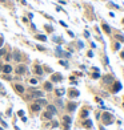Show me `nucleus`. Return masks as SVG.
I'll use <instances>...</instances> for the list:
<instances>
[{
    "label": "nucleus",
    "instance_id": "obj_1",
    "mask_svg": "<svg viewBox=\"0 0 124 130\" xmlns=\"http://www.w3.org/2000/svg\"><path fill=\"white\" fill-rule=\"evenodd\" d=\"M15 73H16V76H24V74L28 73V67L25 64H19L15 68Z\"/></svg>",
    "mask_w": 124,
    "mask_h": 130
},
{
    "label": "nucleus",
    "instance_id": "obj_2",
    "mask_svg": "<svg viewBox=\"0 0 124 130\" xmlns=\"http://www.w3.org/2000/svg\"><path fill=\"white\" fill-rule=\"evenodd\" d=\"M12 60L16 61V63H21V60H23V54L17 48H15L14 52H12Z\"/></svg>",
    "mask_w": 124,
    "mask_h": 130
},
{
    "label": "nucleus",
    "instance_id": "obj_3",
    "mask_svg": "<svg viewBox=\"0 0 124 130\" xmlns=\"http://www.w3.org/2000/svg\"><path fill=\"white\" fill-rule=\"evenodd\" d=\"M55 54H56L57 57H71V54L68 53V52H64L63 49H61V47H56V49H55Z\"/></svg>",
    "mask_w": 124,
    "mask_h": 130
},
{
    "label": "nucleus",
    "instance_id": "obj_4",
    "mask_svg": "<svg viewBox=\"0 0 124 130\" xmlns=\"http://www.w3.org/2000/svg\"><path fill=\"white\" fill-rule=\"evenodd\" d=\"M1 72H3L4 74H11L12 72H14V68H12L11 64H3V67H1Z\"/></svg>",
    "mask_w": 124,
    "mask_h": 130
},
{
    "label": "nucleus",
    "instance_id": "obj_5",
    "mask_svg": "<svg viewBox=\"0 0 124 130\" xmlns=\"http://www.w3.org/2000/svg\"><path fill=\"white\" fill-rule=\"evenodd\" d=\"M60 81H63V76H61V73H52L51 74V82H60Z\"/></svg>",
    "mask_w": 124,
    "mask_h": 130
},
{
    "label": "nucleus",
    "instance_id": "obj_6",
    "mask_svg": "<svg viewBox=\"0 0 124 130\" xmlns=\"http://www.w3.org/2000/svg\"><path fill=\"white\" fill-rule=\"evenodd\" d=\"M12 86H14L15 92H16L17 94H24V92H25V88H24L21 84H14Z\"/></svg>",
    "mask_w": 124,
    "mask_h": 130
},
{
    "label": "nucleus",
    "instance_id": "obj_7",
    "mask_svg": "<svg viewBox=\"0 0 124 130\" xmlns=\"http://www.w3.org/2000/svg\"><path fill=\"white\" fill-rule=\"evenodd\" d=\"M34 73L36 74V76H43V74H44L43 67L39 65V64H35V65H34Z\"/></svg>",
    "mask_w": 124,
    "mask_h": 130
},
{
    "label": "nucleus",
    "instance_id": "obj_8",
    "mask_svg": "<svg viewBox=\"0 0 124 130\" xmlns=\"http://www.w3.org/2000/svg\"><path fill=\"white\" fill-rule=\"evenodd\" d=\"M103 122L105 123V125H109V123L114 122V117L111 116L109 113H104L103 114Z\"/></svg>",
    "mask_w": 124,
    "mask_h": 130
},
{
    "label": "nucleus",
    "instance_id": "obj_9",
    "mask_svg": "<svg viewBox=\"0 0 124 130\" xmlns=\"http://www.w3.org/2000/svg\"><path fill=\"white\" fill-rule=\"evenodd\" d=\"M43 88H44V90H45V92H52V90H54V85H52V82H51V81H45V82H44V85H43Z\"/></svg>",
    "mask_w": 124,
    "mask_h": 130
},
{
    "label": "nucleus",
    "instance_id": "obj_10",
    "mask_svg": "<svg viewBox=\"0 0 124 130\" xmlns=\"http://www.w3.org/2000/svg\"><path fill=\"white\" fill-rule=\"evenodd\" d=\"M45 108H47V112H50V113H52V114H54V116H55V114L57 113V108L55 106V105H52V103H48V105H47V106H45Z\"/></svg>",
    "mask_w": 124,
    "mask_h": 130
},
{
    "label": "nucleus",
    "instance_id": "obj_11",
    "mask_svg": "<svg viewBox=\"0 0 124 130\" xmlns=\"http://www.w3.org/2000/svg\"><path fill=\"white\" fill-rule=\"evenodd\" d=\"M76 108H77V103L76 102H72V101H71V102L67 103V110H68V112H75Z\"/></svg>",
    "mask_w": 124,
    "mask_h": 130
},
{
    "label": "nucleus",
    "instance_id": "obj_12",
    "mask_svg": "<svg viewBox=\"0 0 124 130\" xmlns=\"http://www.w3.org/2000/svg\"><path fill=\"white\" fill-rule=\"evenodd\" d=\"M35 102H36V103H39L40 106H43V105H45V106H47V105H48L47 100H45L44 97H41V98H35Z\"/></svg>",
    "mask_w": 124,
    "mask_h": 130
},
{
    "label": "nucleus",
    "instance_id": "obj_13",
    "mask_svg": "<svg viewBox=\"0 0 124 130\" xmlns=\"http://www.w3.org/2000/svg\"><path fill=\"white\" fill-rule=\"evenodd\" d=\"M31 110H32L34 113H37V112H40V110H41V106L39 105V103L34 102L32 105H31Z\"/></svg>",
    "mask_w": 124,
    "mask_h": 130
},
{
    "label": "nucleus",
    "instance_id": "obj_14",
    "mask_svg": "<svg viewBox=\"0 0 124 130\" xmlns=\"http://www.w3.org/2000/svg\"><path fill=\"white\" fill-rule=\"evenodd\" d=\"M35 39L41 41V43H45V41H47V36H45V35H35Z\"/></svg>",
    "mask_w": 124,
    "mask_h": 130
},
{
    "label": "nucleus",
    "instance_id": "obj_15",
    "mask_svg": "<svg viewBox=\"0 0 124 130\" xmlns=\"http://www.w3.org/2000/svg\"><path fill=\"white\" fill-rule=\"evenodd\" d=\"M55 93H56L57 97H61V96H64V94H65V89H64V88H59V89L55 90Z\"/></svg>",
    "mask_w": 124,
    "mask_h": 130
},
{
    "label": "nucleus",
    "instance_id": "obj_16",
    "mask_svg": "<svg viewBox=\"0 0 124 130\" xmlns=\"http://www.w3.org/2000/svg\"><path fill=\"white\" fill-rule=\"evenodd\" d=\"M68 96H69L71 98H75V97H79V90H76V89H72V90H69V93H68Z\"/></svg>",
    "mask_w": 124,
    "mask_h": 130
},
{
    "label": "nucleus",
    "instance_id": "obj_17",
    "mask_svg": "<svg viewBox=\"0 0 124 130\" xmlns=\"http://www.w3.org/2000/svg\"><path fill=\"white\" fill-rule=\"evenodd\" d=\"M52 117H54V114L50 113V112H47V110L43 113V118H44V120H52Z\"/></svg>",
    "mask_w": 124,
    "mask_h": 130
},
{
    "label": "nucleus",
    "instance_id": "obj_18",
    "mask_svg": "<svg viewBox=\"0 0 124 130\" xmlns=\"http://www.w3.org/2000/svg\"><path fill=\"white\" fill-rule=\"evenodd\" d=\"M83 126L87 127V129H91V127H92V121H91V120H85L83 122Z\"/></svg>",
    "mask_w": 124,
    "mask_h": 130
},
{
    "label": "nucleus",
    "instance_id": "obj_19",
    "mask_svg": "<svg viewBox=\"0 0 124 130\" xmlns=\"http://www.w3.org/2000/svg\"><path fill=\"white\" fill-rule=\"evenodd\" d=\"M44 29L47 31L48 33H54V27L50 25V24H45V25H44Z\"/></svg>",
    "mask_w": 124,
    "mask_h": 130
},
{
    "label": "nucleus",
    "instance_id": "obj_20",
    "mask_svg": "<svg viewBox=\"0 0 124 130\" xmlns=\"http://www.w3.org/2000/svg\"><path fill=\"white\" fill-rule=\"evenodd\" d=\"M43 70H44V72H47V73H51V74L54 73V69H52L51 67H48V65H44V67H43Z\"/></svg>",
    "mask_w": 124,
    "mask_h": 130
},
{
    "label": "nucleus",
    "instance_id": "obj_21",
    "mask_svg": "<svg viewBox=\"0 0 124 130\" xmlns=\"http://www.w3.org/2000/svg\"><path fill=\"white\" fill-rule=\"evenodd\" d=\"M63 121L65 122V125H68V126H69V123L72 122V120H71V117H68V116H64V117H63Z\"/></svg>",
    "mask_w": 124,
    "mask_h": 130
},
{
    "label": "nucleus",
    "instance_id": "obj_22",
    "mask_svg": "<svg viewBox=\"0 0 124 130\" xmlns=\"http://www.w3.org/2000/svg\"><path fill=\"white\" fill-rule=\"evenodd\" d=\"M52 41H54V43H59V44H61V43H63L61 37H57V36H54V37H52Z\"/></svg>",
    "mask_w": 124,
    "mask_h": 130
},
{
    "label": "nucleus",
    "instance_id": "obj_23",
    "mask_svg": "<svg viewBox=\"0 0 124 130\" xmlns=\"http://www.w3.org/2000/svg\"><path fill=\"white\" fill-rule=\"evenodd\" d=\"M4 60L7 61V63H10V61L12 60V53H8V52H7V54L4 56Z\"/></svg>",
    "mask_w": 124,
    "mask_h": 130
},
{
    "label": "nucleus",
    "instance_id": "obj_24",
    "mask_svg": "<svg viewBox=\"0 0 124 130\" xmlns=\"http://www.w3.org/2000/svg\"><path fill=\"white\" fill-rule=\"evenodd\" d=\"M3 78L5 81H12V80H14V77L11 76V74H3Z\"/></svg>",
    "mask_w": 124,
    "mask_h": 130
},
{
    "label": "nucleus",
    "instance_id": "obj_25",
    "mask_svg": "<svg viewBox=\"0 0 124 130\" xmlns=\"http://www.w3.org/2000/svg\"><path fill=\"white\" fill-rule=\"evenodd\" d=\"M5 54H7V49L1 47V48H0V57H4Z\"/></svg>",
    "mask_w": 124,
    "mask_h": 130
},
{
    "label": "nucleus",
    "instance_id": "obj_26",
    "mask_svg": "<svg viewBox=\"0 0 124 130\" xmlns=\"http://www.w3.org/2000/svg\"><path fill=\"white\" fill-rule=\"evenodd\" d=\"M36 49H37V50H40V52H45V50H47V48L43 47V45H39V44H37V45H36Z\"/></svg>",
    "mask_w": 124,
    "mask_h": 130
},
{
    "label": "nucleus",
    "instance_id": "obj_27",
    "mask_svg": "<svg viewBox=\"0 0 124 130\" xmlns=\"http://www.w3.org/2000/svg\"><path fill=\"white\" fill-rule=\"evenodd\" d=\"M37 82H39V80H37V78H31V80H30L31 85H37Z\"/></svg>",
    "mask_w": 124,
    "mask_h": 130
},
{
    "label": "nucleus",
    "instance_id": "obj_28",
    "mask_svg": "<svg viewBox=\"0 0 124 130\" xmlns=\"http://www.w3.org/2000/svg\"><path fill=\"white\" fill-rule=\"evenodd\" d=\"M55 106H59V108H63L64 105H63V101L61 100H56V105Z\"/></svg>",
    "mask_w": 124,
    "mask_h": 130
},
{
    "label": "nucleus",
    "instance_id": "obj_29",
    "mask_svg": "<svg viewBox=\"0 0 124 130\" xmlns=\"http://www.w3.org/2000/svg\"><path fill=\"white\" fill-rule=\"evenodd\" d=\"M59 64H60V65H63V67H65V68H68V63L65 60H60V61H59Z\"/></svg>",
    "mask_w": 124,
    "mask_h": 130
},
{
    "label": "nucleus",
    "instance_id": "obj_30",
    "mask_svg": "<svg viewBox=\"0 0 124 130\" xmlns=\"http://www.w3.org/2000/svg\"><path fill=\"white\" fill-rule=\"evenodd\" d=\"M21 21H23L24 24H28V23H30V19H28L27 16H23V17H21Z\"/></svg>",
    "mask_w": 124,
    "mask_h": 130
},
{
    "label": "nucleus",
    "instance_id": "obj_31",
    "mask_svg": "<svg viewBox=\"0 0 124 130\" xmlns=\"http://www.w3.org/2000/svg\"><path fill=\"white\" fill-rule=\"evenodd\" d=\"M103 28H104V31H105V32H107V33H109V32H111L109 27H108L107 24H103Z\"/></svg>",
    "mask_w": 124,
    "mask_h": 130
},
{
    "label": "nucleus",
    "instance_id": "obj_32",
    "mask_svg": "<svg viewBox=\"0 0 124 130\" xmlns=\"http://www.w3.org/2000/svg\"><path fill=\"white\" fill-rule=\"evenodd\" d=\"M120 88H121L120 82H117L116 85H115V92H119V90H120Z\"/></svg>",
    "mask_w": 124,
    "mask_h": 130
},
{
    "label": "nucleus",
    "instance_id": "obj_33",
    "mask_svg": "<svg viewBox=\"0 0 124 130\" xmlns=\"http://www.w3.org/2000/svg\"><path fill=\"white\" fill-rule=\"evenodd\" d=\"M27 17L30 19V20H32V19H34V13H32V12H28V13H27Z\"/></svg>",
    "mask_w": 124,
    "mask_h": 130
},
{
    "label": "nucleus",
    "instance_id": "obj_34",
    "mask_svg": "<svg viewBox=\"0 0 124 130\" xmlns=\"http://www.w3.org/2000/svg\"><path fill=\"white\" fill-rule=\"evenodd\" d=\"M81 117H83V118H85V117H88V110H84L83 113H81Z\"/></svg>",
    "mask_w": 124,
    "mask_h": 130
},
{
    "label": "nucleus",
    "instance_id": "obj_35",
    "mask_svg": "<svg viewBox=\"0 0 124 130\" xmlns=\"http://www.w3.org/2000/svg\"><path fill=\"white\" fill-rule=\"evenodd\" d=\"M17 116H19V117H23V116H24V110H19V112H17Z\"/></svg>",
    "mask_w": 124,
    "mask_h": 130
},
{
    "label": "nucleus",
    "instance_id": "obj_36",
    "mask_svg": "<svg viewBox=\"0 0 124 130\" xmlns=\"http://www.w3.org/2000/svg\"><path fill=\"white\" fill-rule=\"evenodd\" d=\"M19 1H20V3L23 4V5H28V3H27V0H19Z\"/></svg>",
    "mask_w": 124,
    "mask_h": 130
},
{
    "label": "nucleus",
    "instance_id": "obj_37",
    "mask_svg": "<svg viewBox=\"0 0 124 130\" xmlns=\"http://www.w3.org/2000/svg\"><path fill=\"white\" fill-rule=\"evenodd\" d=\"M7 116H12V109H11V108L7 110Z\"/></svg>",
    "mask_w": 124,
    "mask_h": 130
},
{
    "label": "nucleus",
    "instance_id": "obj_38",
    "mask_svg": "<svg viewBox=\"0 0 124 130\" xmlns=\"http://www.w3.org/2000/svg\"><path fill=\"white\" fill-rule=\"evenodd\" d=\"M3 44H4V39L3 37H0V48L3 47Z\"/></svg>",
    "mask_w": 124,
    "mask_h": 130
},
{
    "label": "nucleus",
    "instance_id": "obj_39",
    "mask_svg": "<svg viewBox=\"0 0 124 130\" xmlns=\"http://www.w3.org/2000/svg\"><path fill=\"white\" fill-rule=\"evenodd\" d=\"M21 121H23V122L25 123V122L28 121V120H27V117H25V116H23V117H21Z\"/></svg>",
    "mask_w": 124,
    "mask_h": 130
},
{
    "label": "nucleus",
    "instance_id": "obj_40",
    "mask_svg": "<svg viewBox=\"0 0 124 130\" xmlns=\"http://www.w3.org/2000/svg\"><path fill=\"white\" fill-rule=\"evenodd\" d=\"M0 122H1V125H3V126H4V129L7 127V122H4V121H1V120H0Z\"/></svg>",
    "mask_w": 124,
    "mask_h": 130
},
{
    "label": "nucleus",
    "instance_id": "obj_41",
    "mask_svg": "<svg viewBox=\"0 0 124 130\" xmlns=\"http://www.w3.org/2000/svg\"><path fill=\"white\" fill-rule=\"evenodd\" d=\"M31 28H32V29H34V31H36V25H35L34 23H31Z\"/></svg>",
    "mask_w": 124,
    "mask_h": 130
},
{
    "label": "nucleus",
    "instance_id": "obj_42",
    "mask_svg": "<svg viewBox=\"0 0 124 130\" xmlns=\"http://www.w3.org/2000/svg\"><path fill=\"white\" fill-rule=\"evenodd\" d=\"M60 24H61V25H63V27H65V28H67V24L64 23V21H60Z\"/></svg>",
    "mask_w": 124,
    "mask_h": 130
},
{
    "label": "nucleus",
    "instance_id": "obj_43",
    "mask_svg": "<svg viewBox=\"0 0 124 130\" xmlns=\"http://www.w3.org/2000/svg\"><path fill=\"white\" fill-rule=\"evenodd\" d=\"M52 126L56 127V126H59V123H57V122H54V123H52Z\"/></svg>",
    "mask_w": 124,
    "mask_h": 130
},
{
    "label": "nucleus",
    "instance_id": "obj_44",
    "mask_svg": "<svg viewBox=\"0 0 124 130\" xmlns=\"http://www.w3.org/2000/svg\"><path fill=\"white\" fill-rule=\"evenodd\" d=\"M3 89H4V86H3V84L0 82V90H3Z\"/></svg>",
    "mask_w": 124,
    "mask_h": 130
},
{
    "label": "nucleus",
    "instance_id": "obj_45",
    "mask_svg": "<svg viewBox=\"0 0 124 130\" xmlns=\"http://www.w3.org/2000/svg\"><path fill=\"white\" fill-rule=\"evenodd\" d=\"M1 67H3V64H1V61H0V72H1Z\"/></svg>",
    "mask_w": 124,
    "mask_h": 130
},
{
    "label": "nucleus",
    "instance_id": "obj_46",
    "mask_svg": "<svg viewBox=\"0 0 124 130\" xmlns=\"http://www.w3.org/2000/svg\"><path fill=\"white\" fill-rule=\"evenodd\" d=\"M4 1H5V0H0V4H3Z\"/></svg>",
    "mask_w": 124,
    "mask_h": 130
},
{
    "label": "nucleus",
    "instance_id": "obj_47",
    "mask_svg": "<svg viewBox=\"0 0 124 130\" xmlns=\"http://www.w3.org/2000/svg\"><path fill=\"white\" fill-rule=\"evenodd\" d=\"M0 130H4V129H3V127H0Z\"/></svg>",
    "mask_w": 124,
    "mask_h": 130
},
{
    "label": "nucleus",
    "instance_id": "obj_48",
    "mask_svg": "<svg viewBox=\"0 0 124 130\" xmlns=\"http://www.w3.org/2000/svg\"><path fill=\"white\" fill-rule=\"evenodd\" d=\"M16 1H19V0H16Z\"/></svg>",
    "mask_w": 124,
    "mask_h": 130
}]
</instances>
